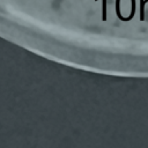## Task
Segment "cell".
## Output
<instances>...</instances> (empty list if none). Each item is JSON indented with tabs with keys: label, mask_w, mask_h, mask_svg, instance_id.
I'll return each mask as SVG.
<instances>
[{
	"label": "cell",
	"mask_w": 148,
	"mask_h": 148,
	"mask_svg": "<svg viewBox=\"0 0 148 148\" xmlns=\"http://www.w3.org/2000/svg\"><path fill=\"white\" fill-rule=\"evenodd\" d=\"M56 1H58V2H60V3H62L65 0H56Z\"/></svg>",
	"instance_id": "obj_2"
},
{
	"label": "cell",
	"mask_w": 148,
	"mask_h": 148,
	"mask_svg": "<svg viewBox=\"0 0 148 148\" xmlns=\"http://www.w3.org/2000/svg\"><path fill=\"white\" fill-rule=\"evenodd\" d=\"M51 7H52L53 10H59L60 7H61V3L58 2V1H56V0H52V2H51Z\"/></svg>",
	"instance_id": "obj_1"
}]
</instances>
